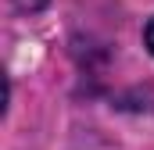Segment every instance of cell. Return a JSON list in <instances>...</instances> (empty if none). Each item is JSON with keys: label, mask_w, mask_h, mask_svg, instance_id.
Masks as SVG:
<instances>
[{"label": "cell", "mask_w": 154, "mask_h": 150, "mask_svg": "<svg viewBox=\"0 0 154 150\" xmlns=\"http://www.w3.org/2000/svg\"><path fill=\"white\" fill-rule=\"evenodd\" d=\"M43 4H47V0H14V7H18V11H39Z\"/></svg>", "instance_id": "1"}, {"label": "cell", "mask_w": 154, "mask_h": 150, "mask_svg": "<svg viewBox=\"0 0 154 150\" xmlns=\"http://www.w3.org/2000/svg\"><path fill=\"white\" fill-rule=\"evenodd\" d=\"M147 46H151V54H154V22L147 25Z\"/></svg>", "instance_id": "2"}]
</instances>
